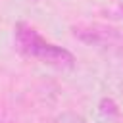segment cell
I'll list each match as a JSON object with an SVG mask.
<instances>
[{"label": "cell", "mask_w": 123, "mask_h": 123, "mask_svg": "<svg viewBox=\"0 0 123 123\" xmlns=\"http://www.w3.org/2000/svg\"><path fill=\"white\" fill-rule=\"evenodd\" d=\"M100 111H102L104 115H117V113H119L117 104H115L111 98H102V102H100Z\"/></svg>", "instance_id": "277c9868"}, {"label": "cell", "mask_w": 123, "mask_h": 123, "mask_svg": "<svg viewBox=\"0 0 123 123\" xmlns=\"http://www.w3.org/2000/svg\"><path fill=\"white\" fill-rule=\"evenodd\" d=\"M37 58L42 60L44 63L52 65V67H58V69H71L75 65V58L69 50L56 46V44H50V42H46L42 46V50L38 52Z\"/></svg>", "instance_id": "3957f363"}, {"label": "cell", "mask_w": 123, "mask_h": 123, "mask_svg": "<svg viewBox=\"0 0 123 123\" xmlns=\"http://www.w3.org/2000/svg\"><path fill=\"white\" fill-rule=\"evenodd\" d=\"M58 123H85V121H83V117H79L75 113H63L58 119Z\"/></svg>", "instance_id": "5b68a950"}, {"label": "cell", "mask_w": 123, "mask_h": 123, "mask_svg": "<svg viewBox=\"0 0 123 123\" xmlns=\"http://www.w3.org/2000/svg\"><path fill=\"white\" fill-rule=\"evenodd\" d=\"M15 44L17 48L27 54V56H33L37 58L38 52L42 50V46L46 44V40L37 33V29H33L31 25L27 23H17L15 25Z\"/></svg>", "instance_id": "7a4b0ae2"}, {"label": "cell", "mask_w": 123, "mask_h": 123, "mask_svg": "<svg viewBox=\"0 0 123 123\" xmlns=\"http://www.w3.org/2000/svg\"><path fill=\"white\" fill-rule=\"evenodd\" d=\"M71 33L77 40H81L88 46H96V48L115 44L117 40H121V37L113 29H108L102 25H75L71 29Z\"/></svg>", "instance_id": "6da1fadb"}]
</instances>
